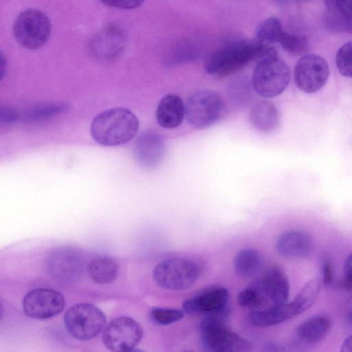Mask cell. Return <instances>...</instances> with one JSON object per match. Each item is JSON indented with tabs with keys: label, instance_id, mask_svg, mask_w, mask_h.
Wrapping results in <instances>:
<instances>
[{
	"label": "cell",
	"instance_id": "6da1fadb",
	"mask_svg": "<svg viewBox=\"0 0 352 352\" xmlns=\"http://www.w3.org/2000/svg\"><path fill=\"white\" fill-rule=\"evenodd\" d=\"M139 121L135 114L123 107L107 109L92 120L90 132L93 139L105 146L124 144L137 134Z\"/></svg>",
	"mask_w": 352,
	"mask_h": 352
},
{
	"label": "cell",
	"instance_id": "7a4b0ae2",
	"mask_svg": "<svg viewBox=\"0 0 352 352\" xmlns=\"http://www.w3.org/2000/svg\"><path fill=\"white\" fill-rule=\"evenodd\" d=\"M252 78L256 93L265 98L280 95L290 81V71L276 50L267 45L257 60Z\"/></svg>",
	"mask_w": 352,
	"mask_h": 352
},
{
	"label": "cell",
	"instance_id": "3957f363",
	"mask_svg": "<svg viewBox=\"0 0 352 352\" xmlns=\"http://www.w3.org/2000/svg\"><path fill=\"white\" fill-rule=\"evenodd\" d=\"M266 45L256 39L230 42L210 56L205 65V70L214 76L229 75L241 69L252 60L256 61Z\"/></svg>",
	"mask_w": 352,
	"mask_h": 352
},
{
	"label": "cell",
	"instance_id": "277c9868",
	"mask_svg": "<svg viewBox=\"0 0 352 352\" xmlns=\"http://www.w3.org/2000/svg\"><path fill=\"white\" fill-rule=\"evenodd\" d=\"M226 314L208 316L199 326L204 348L212 352H245L252 350L248 340L230 329L224 323Z\"/></svg>",
	"mask_w": 352,
	"mask_h": 352
},
{
	"label": "cell",
	"instance_id": "5b68a950",
	"mask_svg": "<svg viewBox=\"0 0 352 352\" xmlns=\"http://www.w3.org/2000/svg\"><path fill=\"white\" fill-rule=\"evenodd\" d=\"M185 107L187 122L196 129L213 125L226 113V103L221 94L209 89L193 92L188 97Z\"/></svg>",
	"mask_w": 352,
	"mask_h": 352
},
{
	"label": "cell",
	"instance_id": "8992f818",
	"mask_svg": "<svg viewBox=\"0 0 352 352\" xmlns=\"http://www.w3.org/2000/svg\"><path fill=\"white\" fill-rule=\"evenodd\" d=\"M200 274L199 267L192 260L174 257L162 261L153 269V276L162 288L180 291L190 287Z\"/></svg>",
	"mask_w": 352,
	"mask_h": 352
},
{
	"label": "cell",
	"instance_id": "52a82bcc",
	"mask_svg": "<svg viewBox=\"0 0 352 352\" xmlns=\"http://www.w3.org/2000/svg\"><path fill=\"white\" fill-rule=\"evenodd\" d=\"M13 35L17 43L28 50L43 46L51 33V22L40 10L28 9L21 12L13 24Z\"/></svg>",
	"mask_w": 352,
	"mask_h": 352
},
{
	"label": "cell",
	"instance_id": "ba28073f",
	"mask_svg": "<svg viewBox=\"0 0 352 352\" xmlns=\"http://www.w3.org/2000/svg\"><path fill=\"white\" fill-rule=\"evenodd\" d=\"M64 322L74 338L87 340L100 333L106 324V316L94 305L78 303L66 311Z\"/></svg>",
	"mask_w": 352,
	"mask_h": 352
},
{
	"label": "cell",
	"instance_id": "9c48e42d",
	"mask_svg": "<svg viewBox=\"0 0 352 352\" xmlns=\"http://www.w3.org/2000/svg\"><path fill=\"white\" fill-rule=\"evenodd\" d=\"M329 76L327 62L321 56L309 54L302 56L296 63L294 79L296 87L311 94L324 87Z\"/></svg>",
	"mask_w": 352,
	"mask_h": 352
},
{
	"label": "cell",
	"instance_id": "30bf717a",
	"mask_svg": "<svg viewBox=\"0 0 352 352\" xmlns=\"http://www.w3.org/2000/svg\"><path fill=\"white\" fill-rule=\"evenodd\" d=\"M142 336V329L138 322L129 317H120L106 327L102 341L111 351L126 352L139 344Z\"/></svg>",
	"mask_w": 352,
	"mask_h": 352
},
{
	"label": "cell",
	"instance_id": "8fae6325",
	"mask_svg": "<svg viewBox=\"0 0 352 352\" xmlns=\"http://www.w3.org/2000/svg\"><path fill=\"white\" fill-rule=\"evenodd\" d=\"M229 293L221 286L207 287L189 297L183 302V309L189 314L219 315L228 314Z\"/></svg>",
	"mask_w": 352,
	"mask_h": 352
},
{
	"label": "cell",
	"instance_id": "7c38bea8",
	"mask_svg": "<svg viewBox=\"0 0 352 352\" xmlns=\"http://www.w3.org/2000/svg\"><path fill=\"white\" fill-rule=\"evenodd\" d=\"M63 296L51 289H37L28 292L23 301V310L28 316L45 319L52 317L63 309Z\"/></svg>",
	"mask_w": 352,
	"mask_h": 352
},
{
	"label": "cell",
	"instance_id": "4fadbf2b",
	"mask_svg": "<svg viewBox=\"0 0 352 352\" xmlns=\"http://www.w3.org/2000/svg\"><path fill=\"white\" fill-rule=\"evenodd\" d=\"M165 153L162 135L152 130L142 133L136 140L133 153L138 164L146 168H153L162 161Z\"/></svg>",
	"mask_w": 352,
	"mask_h": 352
},
{
	"label": "cell",
	"instance_id": "5bb4252c",
	"mask_svg": "<svg viewBox=\"0 0 352 352\" xmlns=\"http://www.w3.org/2000/svg\"><path fill=\"white\" fill-rule=\"evenodd\" d=\"M256 281L266 300L267 307L287 302L289 283L285 272L279 266L270 267Z\"/></svg>",
	"mask_w": 352,
	"mask_h": 352
},
{
	"label": "cell",
	"instance_id": "9a60e30c",
	"mask_svg": "<svg viewBox=\"0 0 352 352\" xmlns=\"http://www.w3.org/2000/svg\"><path fill=\"white\" fill-rule=\"evenodd\" d=\"M48 265L52 275L63 280L76 278L82 268L80 254L69 249H61L52 254Z\"/></svg>",
	"mask_w": 352,
	"mask_h": 352
},
{
	"label": "cell",
	"instance_id": "2e32d148",
	"mask_svg": "<svg viewBox=\"0 0 352 352\" xmlns=\"http://www.w3.org/2000/svg\"><path fill=\"white\" fill-rule=\"evenodd\" d=\"M312 248V239L302 230H290L283 233L276 242L278 253L288 258H301L309 254Z\"/></svg>",
	"mask_w": 352,
	"mask_h": 352
},
{
	"label": "cell",
	"instance_id": "e0dca14e",
	"mask_svg": "<svg viewBox=\"0 0 352 352\" xmlns=\"http://www.w3.org/2000/svg\"><path fill=\"white\" fill-rule=\"evenodd\" d=\"M186 114L182 99L177 94H170L163 97L156 110V119L162 127L175 129L181 125Z\"/></svg>",
	"mask_w": 352,
	"mask_h": 352
},
{
	"label": "cell",
	"instance_id": "ac0fdd59",
	"mask_svg": "<svg viewBox=\"0 0 352 352\" xmlns=\"http://www.w3.org/2000/svg\"><path fill=\"white\" fill-rule=\"evenodd\" d=\"M296 316L298 314L292 301L254 310L250 318L254 325L265 327L281 323Z\"/></svg>",
	"mask_w": 352,
	"mask_h": 352
},
{
	"label": "cell",
	"instance_id": "d6986e66",
	"mask_svg": "<svg viewBox=\"0 0 352 352\" xmlns=\"http://www.w3.org/2000/svg\"><path fill=\"white\" fill-rule=\"evenodd\" d=\"M249 118L256 131L268 133L276 127L279 116L276 107L272 102L263 100L252 104Z\"/></svg>",
	"mask_w": 352,
	"mask_h": 352
},
{
	"label": "cell",
	"instance_id": "ffe728a7",
	"mask_svg": "<svg viewBox=\"0 0 352 352\" xmlns=\"http://www.w3.org/2000/svg\"><path fill=\"white\" fill-rule=\"evenodd\" d=\"M331 329L330 319L323 315L311 317L296 329L297 338L306 344H316L322 340Z\"/></svg>",
	"mask_w": 352,
	"mask_h": 352
},
{
	"label": "cell",
	"instance_id": "44dd1931",
	"mask_svg": "<svg viewBox=\"0 0 352 352\" xmlns=\"http://www.w3.org/2000/svg\"><path fill=\"white\" fill-rule=\"evenodd\" d=\"M88 272L91 280L98 284H107L116 280L119 272L118 263L108 256L98 257L89 263Z\"/></svg>",
	"mask_w": 352,
	"mask_h": 352
},
{
	"label": "cell",
	"instance_id": "7402d4cb",
	"mask_svg": "<svg viewBox=\"0 0 352 352\" xmlns=\"http://www.w3.org/2000/svg\"><path fill=\"white\" fill-rule=\"evenodd\" d=\"M261 265V256L257 250L252 248L241 250L234 259L235 272L243 278H250L255 275Z\"/></svg>",
	"mask_w": 352,
	"mask_h": 352
},
{
	"label": "cell",
	"instance_id": "603a6c76",
	"mask_svg": "<svg viewBox=\"0 0 352 352\" xmlns=\"http://www.w3.org/2000/svg\"><path fill=\"white\" fill-rule=\"evenodd\" d=\"M283 32L280 21L276 17L271 16L258 25L255 39L265 45L278 43Z\"/></svg>",
	"mask_w": 352,
	"mask_h": 352
},
{
	"label": "cell",
	"instance_id": "cb8c5ba5",
	"mask_svg": "<svg viewBox=\"0 0 352 352\" xmlns=\"http://www.w3.org/2000/svg\"><path fill=\"white\" fill-rule=\"evenodd\" d=\"M320 289V281L314 278L309 280L292 301L298 315L310 308L315 302Z\"/></svg>",
	"mask_w": 352,
	"mask_h": 352
},
{
	"label": "cell",
	"instance_id": "d4e9b609",
	"mask_svg": "<svg viewBox=\"0 0 352 352\" xmlns=\"http://www.w3.org/2000/svg\"><path fill=\"white\" fill-rule=\"evenodd\" d=\"M325 28L333 33H352V21L342 9H327L324 13Z\"/></svg>",
	"mask_w": 352,
	"mask_h": 352
},
{
	"label": "cell",
	"instance_id": "484cf974",
	"mask_svg": "<svg viewBox=\"0 0 352 352\" xmlns=\"http://www.w3.org/2000/svg\"><path fill=\"white\" fill-rule=\"evenodd\" d=\"M237 301L242 307L252 311L267 307L266 300L256 280L240 292Z\"/></svg>",
	"mask_w": 352,
	"mask_h": 352
},
{
	"label": "cell",
	"instance_id": "4316f807",
	"mask_svg": "<svg viewBox=\"0 0 352 352\" xmlns=\"http://www.w3.org/2000/svg\"><path fill=\"white\" fill-rule=\"evenodd\" d=\"M283 50L293 55L305 54L309 48L307 38L302 35L283 32L278 42Z\"/></svg>",
	"mask_w": 352,
	"mask_h": 352
},
{
	"label": "cell",
	"instance_id": "83f0119b",
	"mask_svg": "<svg viewBox=\"0 0 352 352\" xmlns=\"http://www.w3.org/2000/svg\"><path fill=\"white\" fill-rule=\"evenodd\" d=\"M152 320L162 325H166L180 320L184 316V311L166 307L153 308L150 313Z\"/></svg>",
	"mask_w": 352,
	"mask_h": 352
},
{
	"label": "cell",
	"instance_id": "f1b7e54d",
	"mask_svg": "<svg viewBox=\"0 0 352 352\" xmlns=\"http://www.w3.org/2000/svg\"><path fill=\"white\" fill-rule=\"evenodd\" d=\"M336 63L339 72L352 78V41L344 43L337 52Z\"/></svg>",
	"mask_w": 352,
	"mask_h": 352
},
{
	"label": "cell",
	"instance_id": "f546056e",
	"mask_svg": "<svg viewBox=\"0 0 352 352\" xmlns=\"http://www.w3.org/2000/svg\"><path fill=\"white\" fill-rule=\"evenodd\" d=\"M68 108V106L65 103H58L49 105H43L38 107H36L32 112L30 113V117L31 118H39L59 113L60 112L64 111Z\"/></svg>",
	"mask_w": 352,
	"mask_h": 352
},
{
	"label": "cell",
	"instance_id": "4dcf8cb0",
	"mask_svg": "<svg viewBox=\"0 0 352 352\" xmlns=\"http://www.w3.org/2000/svg\"><path fill=\"white\" fill-rule=\"evenodd\" d=\"M104 4L120 9H134L144 2V0H100Z\"/></svg>",
	"mask_w": 352,
	"mask_h": 352
},
{
	"label": "cell",
	"instance_id": "1f68e13d",
	"mask_svg": "<svg viewBox=\"0 0 352 352\" xmlns=\"http://www.w3.org/2000/svg\"><path fill=\"white\" fill-rule=\"evenodd\" d=\"M345 289H352V252L346 258L344 263V278L341 283Z\"/></svg>",
	"mask_w": 352,
	"mask_h": 352
},
{
	"label": "cell",
	"instance_id": "d6a6232c",
	"mask_svg": "<svg viewBox=\"0 0 352 352\" xmlns=\"http://www.w3.org/2000/svg\"><path fill=\"white\" fill-rule=\"evenodd\" d=\"M322 281L326 285H329L333 280V266L330 261L325 260L322 267Z\"/></svg>",
	"mask_w": 352,
	"mask_h": 352
},
{
	"label": "cell",
	"instance_id": "836d02e7",
	"mask_svg": "<svg viewBox=\"0 0 352 352\" xmlns=\"http://www.w3.org/2000/svg\"><path fill=\"white\" fill-rule=\"evenodd\" d=\"M18 118V114L12 109L5 108L1 110V121L5 123H12Z\"/></svg>",
	"mask_w": 352,
	"mask_h": 352
},
{
	"label": "cell",
	"instance_id": "e575fe53",
	"mask_svg": "<svg viewBox=\"0 0 352 352\" xmlns=\"http://www.w3.org/2000/svg\"><path fill=\"white\" fill-rule=\"evenodd\" d=\"M344 317L346 320L352 325V296H351L345 306Z\"/></svg>",
	"mask_w": 352,
	"mask_h": 352
},
{
	"label": "cell",
	"instance_id": "d590c367",
	"mask_svg": "<svg viewBox=\"0 0 352 352\" xmlns=\"http://www.w3.org/2000/svg\"><path fill=\"white\" fill-rule=\"evenodd\" d=\"M327 9L340 8L344 0H324Z\"/></svg>",
	"mask_w": 352,
	"mask_h": 352
},
{
	"label": "cell",
	"instance_id": "8d00e7d4",
	"mask_svg": "<svg viewBox=\"0 0 352 352\" xmlns=\"http://www.w3.org/2000/svg\"><path fill=\"white\" fill-rule=\"evenodd\" d=\"M341 346V351L352 352V334L345 338Z\"/></svg>",
	"mask_w": 352,
	"mask_h": 352
},
{
	"label": "cell",
	"instance_id": "74e56055",
	"mask_svg": "<svg viewBox=\"0 0 352 352\" xmlns=\"http://www.w3.org/2000/svg\"><path fill=\"white\" fill-rule=\"evenodd\" d=\"M342 8L352 21V0H344Z\"/></svg>",
	"mask_w": 352,
	"mask_h": 352
},
{
	"label": "cell",
	"instance_id": "f35d334b",
	"mask_svg": "<svg viewBox=\"0 0 352 352\" xmlns=\"http://www.w3.org/2000/svg\"><path fill=\"white\" fill-rule=\"evenodd\" d=\"M6 59L4 58L3 57V54L1 53V63H0V70H1V78H3V73H4V67H6Z\"/></svg>",
	"mask_w": 352,
	"mask_h": 352
},
{
	"label": "cell",
	"instance_id": "ab89813d",
	"mask_svg": "<svg viewBox=\"0 0 352 352\" xmlns=\"http://www.w3.org/2000/svg\"><path fill=\"white\" fill-rule=\"evenodd\" d=\"M276 3L284 5L288 2L289 0H274Z\"/></svg>",
	"mask_w": 352,
	"mask_h": 352
},
{
	"label": "cell",
	"instance_id": "60d3db41",
	"mask_svg": "<svg viewBox=\"0 0 352 352\" xmlns=\"http://www.w3.org/2000/svg\"><path fill=\"white\" fill-rule=\"evenodd\" d=\"M300 1H310V0H300Z\"/></svg>",
	"mask_w": 352,
	"mask_h": 352
}]
</instances>
